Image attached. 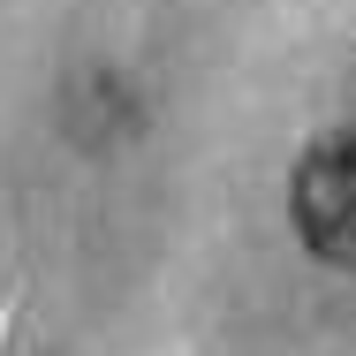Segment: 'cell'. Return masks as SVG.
Returning a JSON list of instances; mask_svg holds the SVG:
<instances>
[{
    "instance_id": "1",
    "label": "cell",
    "mask_w": 356,
    "mask_h": 356,
    "mask_svg": "<svg viewBox=\"0 0 356 356\" xmlns=\"http://www.w3.org/2000/svg\"><path fill=\"white\" fill-rule=\"evenodd\" d=\"M288 205H296V235L326 266L356 273V129H334V137H318L303 152Z\"/></svg>"
}]
</instances>
